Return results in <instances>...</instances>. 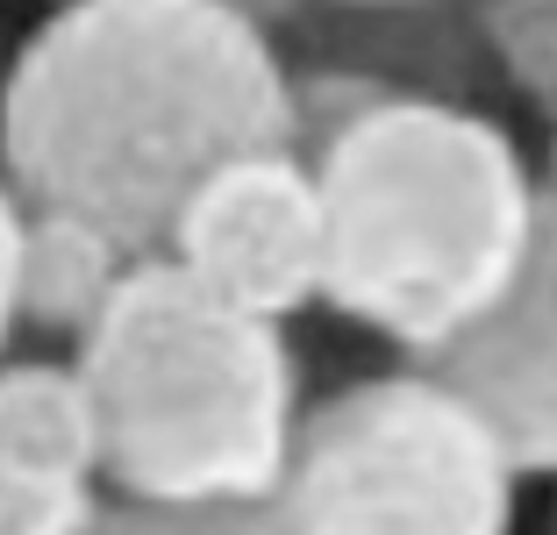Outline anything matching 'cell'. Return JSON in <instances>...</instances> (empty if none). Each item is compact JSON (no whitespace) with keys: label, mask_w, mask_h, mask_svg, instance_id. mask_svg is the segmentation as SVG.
<instances>
[{"label":"cell","mask_w":557,"mask_h":535,"mask_svg":"<svg viewBox=\"0 0 557 535\" xmlns=\"http://www.w3.org/2000/svg\"><path fill=\"white\" fill-rule=\"evenodd\" d=\"M294 150V72L230 0H65L0 79V186L158 258L208 172Z\"/></svg>","instance_id":"1"},{"label":"cell","mask_w":557,"mask_h":535,"mask_svg":"<svg viewBox=\"0 0 557 535\" xmlns=\"http://www.w3.org/2000/svg\"><path fill=\"white\" fill-rule=\"evenodd\" d=\"M322 200V308L408 364L458 343L508 293L536 222V172L493 114L386 86L308 150Z\"/></svg>","instance_id":"2"},{"label":"cell","mask_w":557,"mask_h":535,"mask_svg":"<svg viewBox=\"0 0 557 535\" xmlns=\"http://www.w3.org/2000/svg\"><path fill=\"white\" fill-rule=\"evenodd\" d=\"M100 422V486L136 507H264L294 450L300 364L286 328L250 322L136 258L72 350Z\"/></svg>","instance_id":"3"},{"label":"cell","mask_w":557,"mask_h":535,"mask_svg":"<svg viewBox=\"0 0 557 535\" xmlns=\"http://www.w3.org/2000/svg\"><path fill=\"white\" fill-rule=\"evenodd\" d=\"M264 507L278 535H515V464L408 364L300 407Z\"/></svg>","instance_id":"4"},{"label":"cell","mask_w":557,"mask_h":535,"mask_svg":"<svg viewBox=\"0 0 557 535\" xmlns=\"http://www.w3.org/2000/svg\"><path fill=\"white\" fill-rule=\"evenodd\" d=\"M208 300L286 328L322 300V200L300 150H250L208 172L158 250Z\"/></svg>","instance_id":"5"},{"label":"cell","mask_w":557,"mask_h":535,"mask_svg":"<svg viewBox=\"0 0 557 535\" xmlns=\"http://www.w3.org/2000/svg\"><path fill=\"white\" fill-rule=\"evenodd\" d=\"M414 372L472 407L515 478H557V178H536V222L508 293Z\"/></svg>","instance_id":"6"},{"label":"cell","mask_w":557,"mask_h":535,"mask_svg":"<svg viewBox=\"0 0 557 535\" xmlns=\"http://www.w3.org/2000/svg\"><path fill=\"white\" fill-rule=\"evenodd\" d=\"M129 250L108 228L79 222V214H44L22 208V244H15V336H65L79 350L108 300L129 278Z\"/></svg>","instance_id":"7"},{"label":"cell","mask_w":557,"mask_h":535,"mask_svg":"<svg viewBox=\"0 0 557 535\" xmlns=\"http://www.w3.org/2000/svg\"><path fill=\"white\" fill-rule=\"evenodd\" d=\"M0 471L100 486V422L72 357L0 364Z\"/></svg>","instance_id":"8"},{"label":"cell","mask_w":557,"mask_h":535,"mask_svg":"<svg viewBox=\"0 0 557 535\" xmlns=\"http://www.w3.org/2000/svg\"><path fill=\"white\" fill-rule=\"evenodd\" d=\"M472 29L508 86L557 129V0H472Z\"/></svg>","instance_id":"9"},{"label":"cell","mask_w":557,"mask_h":535,"mask_svg":"<svg viewBox=\"0 0 557 535\" xmlns=\"http://www.w3.org/2000/svg\"><path fill=\"white\" fill-rule=\"evenodd\" d=\"M79 535H278L272 507H136L100 493Z\"/></svg>","instance_id":"10"},{"label":"cell","mask_w":557,"mask_h":535,"mask_svg":"<svg viewBox=\"0 0 557 535\" xmlns=\"http://www.w3.org/2000/svg\"><path fill=\"white\" fill-rule=\"evenodd\" d=\"M94 507L100 486H58V478L0 471V535H79Z\"/></svg>","instance_id":"11"},{"label":"cell","mask_w":557,"mask_h":535,"mask_svg":"<svg viewBox=\"0 0 557 535\" xmlns=\"http://www.w3.org/2000/svg\"><path fill=\"white\" fill-rule=\"evenodd\" d=\"M15 244H22V200L0 186V350L15 336Z\"/></svg>","instance_id":"12"},{"label":"cell","mask_w":557,"mask_h":535,"mask_svg":"<svg viewBox=\"0 0 557 535\" xmlns=\"http://www.w3.org/2000/svg\"><path fill=\"white\" fill-rule=\"evenodd\" d=\"M308 8H336V15H364V22H400V15L436 8V0H308Z\"/></svg>","instance_id":"13"},{"label":"cell","mask_w":557,"mask_h":535,"mask_svg":"<svg viewBox=\"0 0 557 535\" xmlns=\"http://www.w3.org/2000/svg\"><path fill=\"white\" fill-rule=\"evenodd\" d=\"M236 15H250V22H264V29H278V22H294V15H308V0H230Z\"/></svg>","instance_id":"14"}]
</instances>
